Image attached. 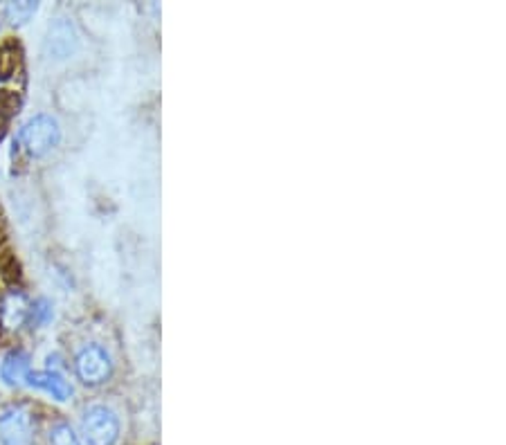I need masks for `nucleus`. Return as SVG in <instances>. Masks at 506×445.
Here are the masks:
<instances>
[{
    "mask_svg": "<svg viewBox=\"0 0 506 445\" xmlns=\"http://www.w3.org/2000/svg\"><path fill=\"white\" fill-rule=\"evenodd\" d=\"M61 140V129L59 122L50 115H36L27 122L18 133V142L30 156L41 158L48 151H52Z\"/></svg>",
    "mask_w": 506,
    "mask_h": 445,
    "instance_id": "nucleus-1",
    "label": "nucleus"
},
{
    "mask_svg": "<svg viewBox=\"0 0 506 445\" xmlns=\"http://www.w3.org/2000/svg\"><path fill=\"white\" fill-rule=\"evenodd\" d=\"M81 430H84L88 445H115L117 437H120V421L113 410L95 405L86 412Z\"/></svg>",
    "mask_w": 506,
    "mask_h": 445,
    "instance_id": "nucleus-2",
    "label": "nucleus"
},
{
    "mask_svg": "<svg viewBox=\"0 0 506 445\" xmlns=\"http://www.w3.org/2000/svg\"><path fill=\"white\" fill-rule=\"evenodd\" d=\"M77 376L81 378V383L86 385H102L111 378L113 374V362L111 356L104 351L97 344H90L84 351L77 356Z\"/></svg>",
    "mask_w": 506,
    "mask_h": 445,
    "instance_id": "nucleus-3",
    "label": "nucleus"
},
{
    "mask_svg": "<svg viewBox=\"0 0 506 445\" xmlns=\"http://www.w3.org/2000/svg\"><path fill=\"white\" fill-rule=\"evenodd\" d=\"M32 414L25 407H12L0 416V441L3 445H27L32 439Z\"/></svg>",
    "mask_w": 506,
    "mask_h": 445,
    "instance_id": "nucleus-4",
    "label": "nucleus"
},
{
    "mask_svg": "<svg viewBox=\"0 0 506 445\" xmlns=\"http://www.w3.org/2000/svg\"><path fill=\"white\" fill-rule=\"evenodd\" d=\"M77 50V32L68 18H59L50 25L45 36V52L54 59H68Z\"/></svg>",
    "mask_w": 506,
    "mask_h": 445,
    "instance_id": "nucleus-5",
    "label": "nucleus"
},
{
    "mask_svg": "<svg viewBox=\"0 0 506 445\" xmlns=\"http://www.w3.org/2000/svg\"><path fill=\"white\" fill-rule=\"evenodd\" d=\"M27 383H30L32 387H39L43 389V392H48L50 396L57 398V401H68L72 394V387L59 371H34V374H27Z\"/></svg>",
    "mask_w": 506,
    "mask_h": 445,
    "instance_id": "nucleus-6",
    "label": "nucleus"
},
{
    "mask_svg": "<svg viewBox=\"0 0 506 445\" xmlns=\"http://www.w3.org/2000/svg\"><path fill=\"white\" fill-rule=\"evenodd\" d=\"M30 374V358L25 351H12L0 367V376L7 385H21Z\"/></svg>",
    "mask_w": 506,
    "mask_h": 445,
    "instance_id": "nucleus-7",
    "label": "nucleus"
},
{
    "mask_svg": "<svg viewBox=\"0 0 506 445\" xmlns=\"http://www.w3.org/2000/svg\"><path fill=\"white\" fill-rule=\"evenodd\" d=\"M36 12H39V3H30V0H25V3L5 5V16H7V21L12 23V25H25Z\"/></svg>",
    "mask_w": 506,
    "mask_h": 445,
    "instance_id": "nucleus-8",
    "label": "nucleus"
},
{
    "mask_svg": "<svg viewBox=\"0 0 506 445\" xmlns=\"http://www.w3.org/2000/svg\"><path fill=\"white\" fill-rule=\"evenodd\" d=\"M50 445H79L75 430L68 423L54 425L52 432H50Z\"/></svg>",
    "mask_w": 506,
    "mask_h": 445,
    "instance_id": "nucleus-9",
    "label": "nucleus"
},
{
    "mask_svg": "<svg viewBox=\"0 0 506 445\" xmlns=\"http://www.w3.org/2000/svg\"><path fill=\"white\" fill-rule=\"evenodd\" d=\"M32 322L34 324H43V322H48L50 317H52V308H50V304L45 302V299H41V302H36L34 306H32Z\"/></svg>",
    "mask_w": 506,
    "mask_h": 445,
    "instance_id": "nucleus-10",
    "label": "nucleus"
},
{
    "mask_svg": "<svg viewBox=\"0 0 506 445\" xmlns=\"http://www.w3.org/2000/svg\"><path fill=\"white\" fill-rule=\"evenodd\" d=\"M5 124H7V111H5V106L0 104V138H3L5 133Z\"/></svg>",
    "mask_w": 506,
    "mask_h": 445,
    "instance_id": "nucleus-11",
    "label": "nucleus"
}]
</instances>
